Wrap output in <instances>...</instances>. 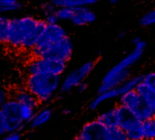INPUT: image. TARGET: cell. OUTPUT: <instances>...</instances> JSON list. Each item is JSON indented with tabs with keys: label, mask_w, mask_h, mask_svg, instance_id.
<instances>
[{
	"label": "cell",
	"mask_w": 155,
	"mask_h": 140,
	"mask_svg": "<svg viewBox=\"0 0 155 140\" xmlns=\"http://www.w3.org/2000/svg\"><path fill=\"white\" fill-rule=\"evenodd\" d=\"M46 26L44 19L33 15L10 18L6 46L13 49L31 52Z\"/></svg>",
	"instance_id": "6da1fadb"
},
{
	"label": "cell",
	"mask_w": 155,
	"mask_h": 140,
	"mask_svg": "<svg viewBox=\"0 0 155 140\" xmlns=\"http://www.w3.org/2000/svg\"><path fill=\"white\" fill-rule=\"evenodd\" d=\"M61 77L48 75H30L25 81V88L31 92L39 103H49L59 92L61 86Z\"/></svg>",
	"instance_id": "7a4b0ae2"
},
{
	"label": "cell",
	"mask_w": 155,
	"mask_h": 140,
	"mask_svg": "<svg viewBox=\"0 0 155 140\" xmlns=\"http://www.w3.org/2000/svg\"><path fill=\"white\" fill-rule=\"evenodd\" d=\"M74 45L69 36L53 44L37 46H35L30 52L32 57L51 58L68 63L73 56Z\"/></svg>",
	"instance_id": "3957f363"
},
{
	"label": "cell",
	"mask_w": 155,
	"mask_h": 140,
	"mask_svg": "<svg viewBox=\"0 0 155 140\" xmlns=\"http://www.w3.org/2000/svg\"><path fill=\"white\" fill-rule=\"evenodd\" d=\"M67 63L51 59L32 57L25 67L27 76L30 75H48L54 77H61L66 70Z\"/></svg>",
	"instance_id": "277c9868"
},
{
	"label": "cell",
	"mask_w": 155,
	"mask_h": 140,
	"mask_svg": "<svg viewBox=\"0 0 155 140\" xmlns=\"http://www.w3.org/2000/svg\"><path fill=\"white\" fill-rule=\"evenodd\" d=\"M116 108L117 127L124 130L130 140H144L143 133V122L136 118L126 108L118 105Z\"/></svg>",
	"instance_id": "5b68a950"
},
{
	"label": "cell",
	"mask_w": 155,
	"mask_h": 140,
	"mask_svg": "<svg viewBox=\"0 0 155 140\" xmlns=\"http://www.w3.org/2000/svg\"><path fill=\"white\" fill-rule=\"evenodd\" d=\"M119 105L130 110L142 122L154 117L150 107L136 90H132L122 95L119 97Z\"/></svg>",
	"instance_id": "8992f818"
},
{
	"label": "cell",
	"mask_w": 155,
	"mask_h": 140,
	"mask_svg": "<svg viewBox=\"0 0 155 140\" xmlns=\"http://www.w3.org/2000/svg\"><path fill=\"white\" fill-rule=\"evenodd\" d=\"M143 76H135L133 77H130L129 79H127L123 85H121L119 87L114 88V89H111L103 93H99L89 104L88 108L92 111L96 110L103 103L107 102L109 100L114 99L116 97H120L122 95L132 91V90H135L136 87H138V85L143 81Z\"/></svg>",
	"instance_id": "52a82bcc"
},
{
	"label": "cell",
	"mask_w": 155,
	"mask_h": 140,
	"mask_svg": "<svg viewBox=\"0 0 155 140\" xmlns=\"http://www.w3.org/2000/svg\"><path fill=\"white\" fill-rule=\"evenodd\" d=\"M94 66V61H87L79 67L69 72L61 81L59 92L64 94L76 88L81 83L84 82L86 77L93 72Z\"/></svg>",
	"instance_id": "ba28073f"
},
{
	"label": "cell",
	"mask_w": 155,
	"mask_h": 140,
	"mask_svg": "<svg viewBox=\"0 0 155 140\" xmlns=\"http://www.w3.org/2000/svg\"><path fill=\"white\" fill-rule=\"evenodd\" d=\"M146 47V42L143 40H140L138 43L134 45V49L125 56L119 63H117L114 67H113L103 77L102 82H106L112 79L114 77L118 75L119 73L129 69L132 66H134L143 56L144 49Z\"/></svg>",
	"instance_id": "9c48e42d"
},
{
	"label": "cell",
	"mask_w": 155,
	"mask_h": 140,
	"mask_svg": "<svg viewBox=\"0 0 155 140\" xmlns=\"http://www.w3.org/2000/svg\"><path fill=\"white\" fill-rule=\"evenodd\" d=\"M20 108L21 104H19L14 98H11L1 108V111L6 120L8 133H21V131H23L25 129V127L26 126L22 120Z\"/></svg>",
	"instance_id": "30bf717a"
},
{
	"label": "cell",
	"mask_w": 155,
	"mask_h": 140,
	"mask_svg": "<svg viewBox=\"0 0 155 140\" xmlns=\"http://www.w3.org/2000/svg\"><path fill=\"white\" fill-rule=\"evenodd\" d=\"M77 137L81 140H111V129L94 119L84 124Z\"/></svg>",
	"instance_id": "8fae6325"
},
{
	"label": "cell",
	"mask_w": 155,
	"mask_h": 140,
	"mask_svg": "<svg viewBox=\"0 0 155 140\" xmlns=\"http://www.w3.org/2000/svg\"><path fill=\"white\" fill-rule=\"evenodd\" d=\"M66 30L59 24L55 25H47L45 31L39 37L35 46H44L54 42H57L64 37L67 36Z\"/></svg>",
	"instance_id": "7c38bea8"
},
{
	"label": "cell",
	"mask_w": 155,
	"mask_h": 140,
	"mask_svg": "<svg viewBox=\"0 0 155 140\" xmlns=\"http://www.w3.org/2000/svg\"><path fill=\"white\" fill-rule=\"evenodd\" d=\"M11 93H12V98L16 100L21 105L28 106L35 109H37L38 107L41 105L37 100V98L25 88V85L23 87H17Z\"/></svg>",
	"instance_id": "4fadbf2b"
},
{
	"label": "cell",
	"mask_w": 155,
	"mask_h": 140,
	"mask_svg": "<svg viewBox=\"0 0 155 140\" xmlns=\"http://www.w3.org/2000/svg\"><path fill=\"white\" fill-rule=\"evenodd\" d=\"M74 15L71 22L73 23V25L76 26H84L92 24L96 19L95 13L88 6L77 7L74 8Z\"/></svg>",
	"instance_id": "5bb4252c"
},
{
	"label": "cell",
	"mask_w": 155,
	"mask_h": 140,
	"mask_svg": "<svg viewBox=\"0 0 155 140\" xmlns=\"http://www.w3.org/2000/svg\"><path fill=\"white\" fill-rule=\"evenodd\" d=\"M129 78H130V70L129 69L124 70V71L119 73L118 75H116L115 77H114L112 79H110L106 82H102L98 88V94L111 90V89L117 88Z\"/></svg>",
	"instance_id": "9a60e30c"
},
{
	"label": "cell",
	"mask_w": 155,
	"mask_h": 140,
	"mask_svg": "<svg viewBox=\"0 0 155 140\" xmlns=\"http://www.w3.org/2000/svg\"><path fill=\"white\" fill-rule=\"evenodd\" d=\"M53 117V111L52 109L48 108H42L38 111H36L34 118L29 123V128L31 129H35L43 127L44 125L47 124Z\"/></svg>",
	"instance_id": "2e32d148"
},
{
	"label": "cell",
	"mask_w": 155,
	"mask_h": 140,
	"mask_svg": "<svg viewBox=\"0 0 155 140\" xmlns=\"http://www.w3.org/2000/svg\"><path fill=\"white\" fill-rule=\"evenodd\" d=\"M139 95L143 97V99L146 102V104L152 109L153 116L155 117V92L151 89L148 86H146L143 81L138 85L135 89Z\"/></svg>",
	"instance_id": "e0dca14e"
},
{
	"label": "cell",
	"mask_w": 155,
	"mask_h": 140,
	"mask_svg": "<svg viewBox=\"0 0 155 140\" xmlns=\"http://www.w3.org/2000/svg\"><path fill=\"white\" fill-rule=\"evenodd\" d=\"M98 0H50V2L59 7H69V8H77L83 6H90L94 5Z\"/></svg>",
	"instance_id": "ac0fdd59"
},
{
	"label": "cell",
	"mask_w": 155,
	"mask_h": 140,
	"mask_svg": "<svg viewBox=\"0 0 155 140\" xmlns=\"http://www.w3.org/2000/svg\"><path fill=\"white\" fill-rule=\"evenodd\" d=\"M100 123L108 128H114L117 127V115L116 108H109L102 112L96 118Z\"/></svg>",
	"instance_id": "d6986e66"
},
{
	"label": "cell",
	"mask_w": 155,
	"mask_h": 140,
	"mask_svg": "<svg viewBox=\"0 0 155 140\" xmlns=\"http://www.w3.org/2000/svg\"><path fill=\"white\" fill-rule=\"evenodd\" d=\"M143 133L144 140H155V117L143 122Z\"/></svg>",
	"instance_id": "ffe728a7"
},
{
	"label": "cell",
	"mask_w": 155,
	"mask_h": 140,
	"mask_svg": "<svg viewBox=\"0 0 155 140\" xmlns=\"http://www.w3.org/2000/svg\"><path fill=\"white\" fill-rule=\"evenodd\" d=\"M9 26H10V17L6 15H0V44L1 45L6 46L7 44Z\"/></svg>",
	"instance_id": "44dd1931"
},
{
	"label": "cell",
	"mask_w": 155,
	"mask_h": 140,
	"mask_svg": "<svg viewBox=\"0 0 155 140\" xmlns=\"http://www.w3.org/2000/svg\"><path fill=\"white\" fill-rule=\"evenodd\" d=\"M35 113H36V109H35L31 107H28V106L21 105L20 114H21L22 120L24 121V123L25 125H29V123L34 118Z\"/></svg>",
	"instance_id": "7402d4cb"
},
{
	"label": "cell",
	"mask_w": 155,
	"mask_h": 140,
	"mask_svg": "<svg viewBox=\"0 0 155 140\" xmlns=\"http://www.w3.org/2000/svg\"><path fill=\"white\" fill-rule=\"evenodd\" d=\"M74 15V10L69 7H59L56 10V15L59 20L71 21Z\"/></svg>",
	"instance_id": "603a6c76"
},
{
	"label": "cell",
	"mask_w": 155,
	"mask_h": 140,
	"mask_svg": "<svg viewBox=\"0 0 155 140\" xmlns=\"http://www.w3.org/2000/svg\"><path fill=\"white\" fill-rule=\"evenodd\" d=\"M140 24L143 26H150L155 25V9L144 14L140 19Z\"/></svg>",
	"instance_id": "cb8c5ba5"
},
{
	"label": "cell",
	"mask_w": 155,
	"mask_h": 140,
	"mask_svg": "<svg viewBox=\"0 0 155 140\" xmlns=\"http://www.w3.org/2000/svg\"><path fill=\"white\" fill-rule=\"evenodd\" d=\"M12 98V93L11 91L5 87H0V109Z\"/></svg>",
	"instance_id": "d4e9b609"
},
{
	"label": "cell",
	"mask_w": 155,
	"mask_h": 140,
	"mask_svg": "<svg viewBox=\"0 0 155 140\" xmlns=\"http://www.w3.org/2000/svg\"><path fill=\"white\" fill-rule=\"evenodd\" d=\"M111 129V140H130L127 134L118 127Z\"/></svg>",
	"instance_id": "484cf974"
},
{
	"label": "cell",
	"mask_w": 155,
	"mask_h": 140,
	"mask_svg": "<svg viewBox=\"0 0 155 140\" xmlns=\"http://www.w3.org/2000/svg\"><path fill=\"white\" fill-rule=\"evenodd\" d=\"M23 7V5L21 3H17L15 5H5L0 3V15H3V14L9 13V12H15Z\"/></svg>",
	"instance_id": "4316f807"
},
{
	"label": "cell",
	"mask_w": 155,
	"mask_h": 140,
	"mask_svg": "<svg viewBox=\"0 0 155 140\" xmlns=\"http://www.w3.org/2000/svg\"><path fill=\"white\" fill-rule=\"evenodd\" d=\"M40 8L42 10V12L44 13L45 16L52 15V14H55L57 7L55 5H54L50 1L49 2H44L40 5Z\"/></svg>",
	"instance_id": "83f0119b"
},
{
	"label": "cell",
	"mask_w": 155,
	"mask_h": 140,
	"mask_svg": "<svg viewBox=\"0 0 155 140\" xmlns=\"http://www.w3.org/2000/svg\"><path fill=\"white\" fill-rule=\"evenodd\" d=\"M143 82L155 92V71L144 75L143 78Z\"/></svg>",
	"instance_id": "f1b7e54d"
},
{
	"label": "cell",
	"mask_w": 155,
	"mask_h": 140,
	"mask_svg": "<svg viewBox=\"0 0 155 140\" xmlns=\"http://www.w3.org/2000/svg\"><path fill=\"white\" fill-rule=\"evenodd\" d=\"M7 124L6 120L0 109V138H4L5 135H7Z\"/></svg>",
	"instance_id": "f546056e"
},
{
	"label": "cell",
	"mask_w": 155,
	"mask_h": 140,
	"mask_svg": "<svg viewBox=\"0 0 155 140\" xmlns=\"http://www.w3.org/2000/svg\"><path fill=\"white\" fill-rule=\"evenodd\" d=\"M44 20L45 21L46 25H55V24H58V21H59V19L56 15V13L45 16Z\"/></svg>",
	"instance_id": "4dcf8cb0"
},
{
	"label": "cell",
	"mask_w": 155,
	"mask_h": 140,
	"mask_svg": "<svg viewBox=\"0 0 155 140\" xmlns=\"http://www.w3.org/2000/svg\"><path fill=\"white\" fill-rule=\"evenodd\" d=\"M1 140H22V134L18 133V132L8 133Z\"/></svg>",
	"instance_id": "1f68e13d"
},
{
	"label": "cell",
	"mask_w": 155,
	"mask_h": 140,
	"mask_svg": "<svg viewBox=\"0 0 155 140\" xmlns=\"http://www.w3.org/2000/svg\"><path fill=\"white\" fill-rule=\"evenodd\" d=\"M87 88H88V85H87V83H85V82L81 83V84L76 87L77 91H78V92H80V93H84V92H85V91L87 90Z\"/></svg>",
	"instance_id": "d6a6232c"
},
{
	"label": "cell",
	"mask_w": 155,
	"mask_h": 140,
	"mask_svg": "<svg viewBox=\"0 0 155 140\" xmlns=\"http://www.w3.org/2000/svg\"><path fill=\"white\" fill-rule=\"evenodd\" d=\"M0 3L5 4V5H15L18 3V0H0Z\"/></svg>",
	"instance_id": "836d02e7"
},
{
	"label": "cell",
	"mask_w": 155,
	"mask_h": 140,
	"mask_svg": "<svg viewBox=\"0 0 155 140\" xmlns=\"http://www.w3.org/2000/svg\"><path fill=\"white\" fill-rule=\"evenodd\" d=\"M71 113V110L70 109H64V110H63V114L64 115H69Z\"/></svg>",
	"instance_id": "e575fe53"
},
{
	"label": "cell",
	"mask_w": 155,
	"mask_h": 140,
	"mask_svg": "<svg viewBox=\"0 0 155 140\" xmlns=\"http://www.w3.org/2000/svg\"><path fill=\"white\" fill-rule=\"evenodd\" d=\"M124 36H125V33H124V32H120V33L118 34V38H123Z\"/></svg>",
	"instance_id": "d590c367"
},
{
	"label": "cell",
	"mask_w": 155,
	"mask_h": 140,
	"mask_svg": "<svg viewBox=\"0 0 155 140\" xmlns=\"http://www.w3.org/2000/svg\"><path fill=\"white\" fill-rule=\"evenodd\" d=\"M117 2H118V0H110V3L112 5H115V4H117Z\"/></svg>",
	"instance_id": "8d00e7d4"
},
{
	"label": "cell",
	"mask_w": 155,
	"mask_h": 140,
	"mask_svg": "<svg viewBox=\"0 0 155 140\" xmlns=\"http://www.w3.org/2000/svg\"><path fill=\"white\" fill-rule=\"evenodd\" d=\"M74 140H81V139H80V138H79L78 137H76V138H74Z\"/></svg>",
	"instance_id": "74e56055"
}]
</instances>
